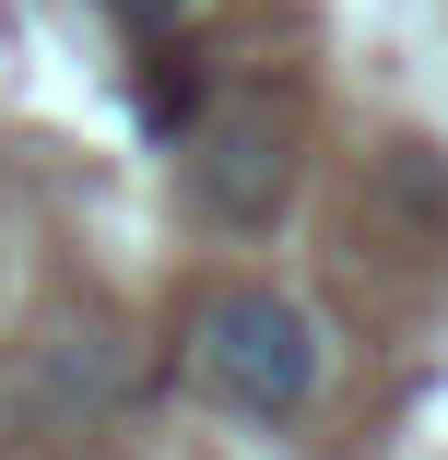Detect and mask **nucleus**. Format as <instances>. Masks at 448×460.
<instances>
[{"label":"nucleus","instance_id":"3","mask_svg":"<svg viewBox=\"0 0 448 460\" xmlns=\"http://www.w3.org/2000/svg\"><path fill=\"white\" fill-rule=\"evenodd\" d=\"M213 119V83H201V48L189 36H154L142 48V130L165 142V154H189V130Z\"/></svg>","mask_w":448,"mask_h":460},{"label":"nucleus","instance_id":"1","mask_svg":"<svg viewBox=\"0 0 448 460\" xmlns=\"http://www.w3.org/2000/svg\"><path fill=\"white\" fill-rule=\"evenodd\" d=\"M189 366H201V390H213L224 413H248V425H295V413L319 402V378H330L319 319H307L295 296H272V284H224V296H201V319H189Z\"/></svg>","mask_w":448,"mask_h":460},{"label":"nucleus","instance_id":"2","mask_svg":"<svg viewBox=\"0 0 448 460\" xmlns=\"http://www.w3.org/2000/svg\"><path fill=\"white\" fill-rule=\"evenodd\" d=\"M189 190H201L213 225L259 236V225L295 201V130H284L272 107H213V119L189 130Z\"/></svg>","mask_w":448,"mask_h":460},{"label":"nucleus","instance_id":"4","mask_svg":"<svg viewBox=\"0 0 448 460\" xmlns=\"http://www.w3.org/2000/svg\"><path fill=\"white\" fill-rule=\"evenodd\" d=\"M107 13H119V24L154 48V36H189V24H201V0H107Z\"/></svg>","mask_w":448,"mask_h":460}]
</instances>
